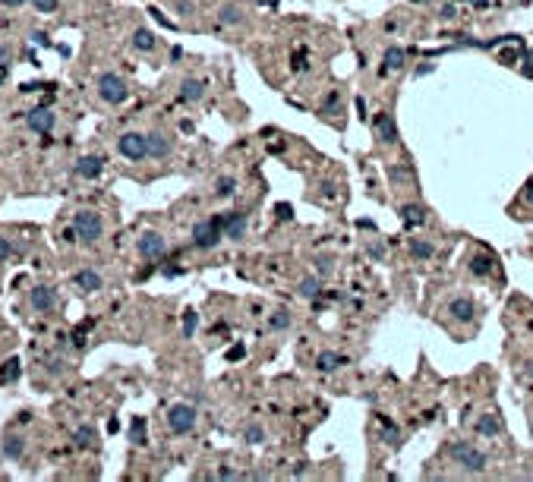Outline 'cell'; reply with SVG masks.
I'll use <instances>...</instances> for the list:
<instances>
[{"instance_id":"obj_3","label":"cell","mask_w":533,"mask_h":482,"mask_svg":"<svg viewBox=\"0 0 533 482\" xmlns=\"http://www.w3.org/2000/svg\"><path fill=\"white\" fill-rule=\"evenodd\" d=\"M98 95H101V101H107V104H124V101L130 98V88H126V83L117 76V73H101L98 76Z\"/></svg>"},{"instance_id":"obj_4","label":"cell","mask_w":533,"mask_h":482,"mask_svg":"<svg viewBox=\"0 0 533 482\" xmlns=\"http://www.w3.org/2000/svg\"><path fill=\"white\" fill-rule=\"evenodd\" d=\"M73 227H76V236L83 243H98L101 234H104L101 215H95V212H79L76 218H73Z\"/></svg>"},{"instance_id":"obj_41","label":"cell","mask_w":533,"mask_h":482,"mask_svg":"<svg viewBox=\"0 0 533 482\" xmlns=\"http://www.w3.org/2000/svg\"><path fill=\"white\" fill-rule=\"evenodd\" d=\"M0 4H4V6H6V10H19V6H23V4H25V0H0Z\"/></svg>"},{"instance_id":"obj_47","label":"cell","mask_w":533,"mask_h":482,"mask_svg":"<svg viewBox=\"0 0 533 482\" xmlns=\"http://www.w3.org/2000/svg\"><path fill=\"white\" fill-rule=\"evenodd\" d=\"M243 353H246V350H243V347H234L231 353H227V359H240V356H243Z\"/></svg>"},{"instance_id":"obj_18","label":"cell","mask_w":533,"mask_h":482,"mask_svg":"<svg viewBox=\"0 0 533 482\" xmlns=\"http://www.w3.org/2000/svg\"><path fill=\"white\" fill-rule=\"evenodd\" d=\"M404 57H407V54H404V47H388L385 57H382V76H385V73L401 70V66H404Z\"/></svg>"},{"instance_id":"obj_34","label":"cell","mask_w":533,"mask_h":482,"mask_svg":"<svg viewBox=\"0 0 533 482\" xmlns=\"http://www.w3.org/2000/svg\"><path fill=\"white\" fill-rule=\"evenodd\" d=\"M338 92H328V98H325V104H322V114H338Z\"/></svg>"},{"instance_id":"obj_16","label":"cell","mask_w":533,"mask_h":482,"mask_svg":"<svg viewBox=\"0 0 533 482\" xmlns=\"http://www.w3.org/2000/svg\"><path fill=\"white\" fill-rule=\"evenodd\" d=\"M73 281H76V287L85 290V294H95V290H101V275H98V271H92V268H83L76 277H73Z\"/></svg>"},{"instance_id":"obj_46","label":"cell","mask_w":533,"mask_h":482,"mask_svg":"<svg viewBox=\"0 0 533 482\" xmlns=\"http://www.w3.org/2000/svg\"><path fill=\"white\" fill-rule=\"evenodd\" d=\"M278 218H291V205H278Z\"/></svg>"},{"instance_id":"obj_27","label":"cell","mask_w":533,"mask_h":482,"mask_svg":"<svg viewBox=\"0 0 533 482\" xmlns=\"http://www.w3.org/2000/svg\"><path fill=\"white\" fill-rule=\"evenodd\" d=\"M470 271H474L477 277H486V275L492 271V259H489V255H480V253H477L474 259H470Z\"/></svg>"},{"instance_id":"obj_15","label":"cell","mask_w":533,"mask_h":482,"mask_svg":"<svg viewBox=\"0 0 533 482\" xmlns=\"http://www.w3.org/2000/svg\"><path fill=\"white\" fill-rule=\"evenodd\" d=\"M32 306H35V312H51L57 306V296H54L51 287H35L32 290Z\"/></svg>"},{"instance_id":"obj_13","label":"cell","mask_w":533,"mask_h":482,"mask_svg":"<svg viewBox=\"0 0 533 482\" xmlns=\"http://www.w3.org/2000/svg\"><path fill=\"white\" fill-rule=\"evenodd\" d=\"M171 155V139L164 133H148V158H167Z\"/></svg>"},{"instance_id":"obj_32","label":"cell","mask_w":533,"mask_h":482,"mask_svg":"<svg viewBox=\"0 0 533 482\" xmlns=\"http://www.w3.org/2000/svg\"><path fill=\"white\" fill-rule=\"evenodd\" d=\"M246 441H249V445H262V441H265V429H262V426H249V429H246Z\"/></svg>"},{"instance_id":"obj_36","label":"cell","mask_w":533,"mask_h":482,"mask_svg":"<svg viewBox=\"0 0 533 482\" xmlns=\"http://www.w3.org/2000/svg\"><path fill=\"white\" fill-rule=\"evenodd\" d=\"M184 335L186 337L196 335V312H186V315H184Z\"/></svg>"},{"instance_id":"obj_9","label":"cell","mask_w":533,"mask_h":482,"mask_svg":"<svg viewBox=\"0 0 533 482\" xmlns=\"http://www.w3.org/2000/svg\"><path fill=\"white\" fill-rule=\"evenodd\" d=\"M373 130H376V139H379L382 145H395V142H397V126H395V117H391L388 111L376 114Z\"/></svg>"},{"instance_id":"obj_17","label":"cell","mask_w":533,"mask_h":482,"mask_svg":"<svg viewBox=\"0 0 533 482\" xmlns=\"http://www.w3.org/2000/svg\"><path fill=\"white\" fill-rule=\"evenodd\" d=\"M205 98V83L202 79H184L180 85V101H202Z\"/></svg>"},{"instance_id":"obj_40","label":"cell","mask_w":533,"mask_h":482,"mask_svg":"<svg viewBox=\"0 0 533 482\" xmlns=\"http://www.w3.org/2000/svg\"><path fill=\"white\" fill-rule=\"evenodd\" d=\"M316 265H319V275H332V271H335V262L332 259H319Z\"/></svg>"},{"instance_id":"obj_14","label":"cell","mask_w":533,"mask_h":482,"mask_svg":"<svg viewBox=\"0 0 533 482\" xmlns=\"http://www.w3.org/2000/svg\"><path fill=\"white\" fill-rule=\"evenodd\" d=\"M218 23L221 25H243V23H246V10L237 6V4H224L218 10Z\"/></svg>"},{"instance_id":"obj_42","label":"cell","mask_w":533,"mask_h":482,"mask_svg":"<svg viewBox=\"0 0 533 482\" xmlns=\"http://www.w3.org/2000/svg\"><path fill=\"white\" fill-rule=\"evenodd\" d=\"M0 64H10V47L0 44Z\"/></svg>"},{"instance_id":"obj_28","label":"cell","mask_w":533,"mask_h":482,"mask_svg":"<svg viewBox=\"0 0 533 482\" xmlns=\"http://www.w3.org/2000/svg\"><path fill=\"white\" fill-rule=\"evenodd\" d=\"M338 366H341V356H338V353H322V356L316 359V369H319V372H335Z\"/></svg>"},{"instance_id":"obj_45","label":"cell","mask_w":533,"mask_h":482,"mask_svg":"<svg viewBox=\"0 0 533 482\" xmlns=\"http://www.w3.org/2000/svg\"><path fill=\"white\" fill-rule=\"evenodd\" d=\"M524 202H527V205H533V183L527 189H524Z\"/></svg>"},{"instance_id":"obj_10","label":"cell","mask_w":533,"mask_h":482,"mask_svg":"<svg viewBox=\"0 0 533 482\" xmlns=\"http://www.w3.org/2000/svg\"><path fill=\"white\" fill-rule=\"evenodd\" d=\"M54 114L48 111V107H35V111H29L25 114V123H29V130H35V133H42V135H48L54 130Z\"/></svg>"},{"instance_id":"obj_43","label":"cell","mask_w":533,"mask_h":482,"mask_svg":"<svg viewBox=\"0 0 533 482\" xmlns=\"http://www.w3.org/2000/svg\"><path fill=\"white\" fill-rule=\"evenodd\" d=\"M32 38H35V42L42 44V47H48V44H51V42H48V35H44V32H35V35H32Z\"/></svg>"},{"instance_id":"obj_7","label":"cell","mask_w":533,"mask_h":482,"mask_svg":"<svg viewBox=\"0 0 533 482\" xmlns=\"http://www.w3.org/2000/svg\"><path fill=\"white\" fill-rule=\"evenodd\" d=\"M136 249H139V255H143L145 262H158V259H164L167 243H164V236H161V234H155V230H145V234L139 236Z\"/></svg>"},{"instance_id":"obj_5","label":"cell","mask_w":533,"mask_h":482,"mask_svg":"<svg viewBox=\"0 0 533 482\" xmlns=\"http://www.w3.org/2000/svg\"><path fill=\"white\" fill-rule=\"evenodd\" d=\"M193 426H196V406L174 404L171 410H167V429H171L174 435H186V432H193Z\"/></svg>"},{"instance_id":"obj_29","label":"cell","mask_w":533,"mask_h":482,"mask_svg":"<svg viewBox=\"0 0 533 482\" xmlns=\"http://www.w3.org/2000/svg\"><path fill=\"white\" fill-rule=\"evenodd\" d=\"M73 441H76V447H92V445H95V429H89V426H83V429H76V435H73Z\"/></svg>"},{"instance_id":"obj_11","label":"cell","mask_w":533,"mask_h":482,"mask_svg":"<svg viewBox=\"0 0 533 482\" xmlns=\"http://www.w3.org/2000/svg\"><path fill=\"white\" fill-rule=\"evenodd\" d=\"M448 315L455 318V322H474L477 318V306L470 296H455V300L448 303Z\"/></svg>"},{"instance_id":"obj_22","label":"cell","mask_w":533,"mask_h":482,"mask_svg":"<svg viewBox=\"0 0 533 482\" xmlns=\"http://www.w3.org/2000/svg\"><path fill=\"white\" fill-rule=\"evenodd\" d=\"M0 451H4V457L19 460V457H23V451H25V441L19 438V435H6V438H4V447H0Z\"/></svg>"},{"instance_id":"obj_25","label":"cell","mask_w":533,"mask_h":482,"mask_svg":"<svg viewBox=\"0 0 533 482\" xmlns=\"http://www.w3.org/2000/svg\"><path fill=\"white\" fill-rule=\"evenodd\" d=\"M155 35L148 29H136V35H133V47H136V51H155Z\"/></svg>"},{"instance_id":"obj_6","label":"cell","mask_w":533,"mask_h":482,"mask_svg":"<svg viewBox=\"0 0 533 482\" xmlns=\"http://www.w3.org/2000/svg\"><path fill=\"white\" fill-rule=\"evenodd\" d=\"M117 152L130 161H145L148 158V135L143 133H124L117 139Z\"/></svg>"},{"instance_id":"obj_35","label":"cell","mask_w":533,"mask_h":482,"mask_svg":"<svg viewBox=\"0 0 533 482\" xmlns=\"http://www.w3.org/2000/svg\"><path fill=\"white\" fill-rule=\"evenodd\" d=\"M171 6H174V10L180 13V16H193V13H196V6L190 4V0H174Z\"/></svg>"},{"instance_id":"obj_19","label":"cell","mask_w":533,"mask_h":482,"mask_svg":"<svg viewBox=\"0 0 533 482\" xmlns=\"http://www.w3.org/2000/svg\"><path fill=\"white\" fill-rule=\"evenodd\" d=\"M407 249H410V255H414L417 262H426V259H433L436 255V243H429V240H410Z\"/></svg>"},{"instance_id":"obj_23","label":"cell","mask_w":533,"mask_h":482,"mask_svg":"<svg viewBox=\"0 0 533 482\" xmlns=\"http://www.w3.org/2000/svg\"><path fill=\"white\" fill-rule=\"evenodd\" d=\"M234 193H237V176L234 174L218 176V183H215V195H218V199H231Z\"/></svg>"},{"instance_id":"obj_26","label":"cell","mask_w":533,"mask_h":482,"mask_svg":"<svg viewBox=\"0 0 533 482\" xmlns=\"http://www.w3.org/2000/svg\"><path fill=\"white\" fill-rule=\"evenodd\" d=\"M16 378H19V359L13 356V359H6L4 369H0V382H4V385H13Z\"/></svg>"},{"instance_id":"obj_24","label":"cell","mask_w":533,"mask_h":482,"mask_svg":"<svg viewBox=\"0 0 533 482\" xmlns=\"http://www.w3.org/2000/svg\"><path fill=\"white\" fill-rule=\"evenodd\" d=\"M477 432H480V435H498V432H502V423H498V416L486 413V416L477 419Z\"/></svg>"},{"instance_id":"obj_30","label":"cell","mask_w":533,"mask_h":482,"mask_svg":"<svg viewBox=\"0 0 533 482\" xmlns=\"http://www.w3.org/2000/svg\"><path fill=\"white\" fill-rule=\"evenodd\" d=\"M268 325H272V331H285L287 325H291V312H285V309H278L272 318H268Z\"/></svg>"},{"instance_id":"obj_48","label":"cell","mask_w":533,"mask_h":482,"mask_svg":"<svg viewBox=\"0 0 533 482\" xmlns=\"http://www.w3.org/2000/svg\"><path fill=\"white\" fill-rule=\"evenodd\" d=\"M218 479H237V473H234V470H221Z\"/></svg>"},{"instance_id":"obj_37","label":"cell","mask_w":533,"mask_h":482,"mask_svg":"<svg viewBox=\"0 0 533 482\" xmlns=\"http://www.w3.org/2000/svg\"><path fill=\"white\" fill-rule=\"evenodd\" d=\"M366 253L369 255H373V259H385V243H369V246H366Z\"/></svg>"},{"instance_id":"obj_1","label":"cell","mask_w":533,"mask_h":482,"mask_svg":"<svg viewBox=\"0 0 533 482\" xmlns=\"http://www.w3.org/2000/svg\"><path fill=\"white\" fill-rule=\"evenodd\" d=\"M445 454H448V457L455 460V464L461 466L464 473H483L486 466H489V457H486V451H480V447L470 445V441H455V445L445 447Z\"/></svg>"},{"instance_id":"obj_20","label":"cell","mask_w":533,"mask_h":482,"mask_svg":"<svg viewBox=\"0 0 533 482\" xmlns=\"http://www.w3.org/2000/svg\"><path fill=\"white\" fill-rule=\"evenodd\" d=\"M297 290H300V296L303 300H316V296L322 294V281L316 275H309V277H300V284H297Z\"/></svg>"},{"instance_id":"obj_39","label":"cell","mask_w":533,"mask_h":482,"mask_svg":"<svg viewBox=\"0 0 533 482\" xmlns=\"http://www.w3.org/2000/svg\"><path fill=\"white\" fill-rule=\"evenodd\" d=\"M60 372H64V359L51 356V359H48V375H60Z\"/></svg>"},{"instance_id":"obj_44","label":"cell","mask_w":533,"mask_h":482,"mask_svg":"<svg viewBox=\"0 0 533 482\" xmlns=\"http://www.w3.org/2000/svg\"><path fill=\"white\" fill-rule=\"evenodd\" d=\"M6 76H10V64H0V83H6Z\"/></svg>"},{"instance_id":"obj_2","label":"cell","mask_w":533,"mask_h":482,"mask_svg":"<svg viewBox=\"0 0 533 482\" xmlns=\"http://www.w3.org/2000/svg\"><path fill=\"white\" fill-rule=\"evenodd\" d=\"M224 240V227H221V215H215L212 221H199L193 227V243L199 249H215Z\"/></svg>"},{"instance_id":"obj_12","label":"cell","mask_w":533,"mask_h":482,"mask_svg":"<svg viewBox=\"0 0 533 482\" xmlns=\"http://www.w3.org/2000/svg\"><path fill=\"white\" fill-rule=\"evenodd\" d=\"M104 171V161L95 158V155H85V158L76 161V176H83V180H95Z\"/></svg>"},{"instance_id":"obj_49","label":"cell","mask_w":533,"mask_h":482,"mask_svg":"<svg viewBox=\"0 0 533 482\" xmlns=\"http://www.w3.org/2000/svg\"><path fill=\"white\" fill-rule=\"evenodd\" d=\"M470 4H474V6H480V10H483V6L489 4V0H470Z\"/></svg>"},{"instance_id":"obj_33","label":"cell","mask_w":533,"mask_h":482,"mask_svg":"<svg viewBox=\"0 0 533 482\" xmlns=\"http://www.w3.org/2000/svg\"><path fill=\"white\" fill-rule=\"evenodd\" d=\"M32 6H35V13H54L60 6V0H32Z\"/></svg>"},{"instance_id":"obj_38","label":"cell","mask_w":533,"mask_h":482,"mask_svg":"<svg viewBox=\"0 0 533 482\" xmlns=\"http://www.w3.org/2000/svg\"><path fill=\"white\" fill-rule=\"evenodd\" d=\"M13 253H16V249H13V243L6 240V236H0V262H6Z\"/></svg>"},{"instance_id":"obj_8","label":"cell","mask_w":533,"mask_h":482,"mask_svg":"<svg viewBox=\"0 0 533 482\" xmlns=\"http://www.w3.org/2000/svg\"><path fill=\"white\" fill-rule=\"evenodd\" d=\"M221 227H224L227 240H243L249 230V218L243 212H227V215H221Z\"/></svg>"},{"instance_id":"obj_21","label":"cell","mask_w":533,"mask_h":482,"mask_svg":"<svg viewBox=\"0 0 533 482\" xmlns=\"http://www.w3.org/2000/svg\"><path fill=\"white\" fill-rule=\"evenodd\" d=\"M401 218H404L407 227H420V224H426V212H423L420 205H414V202H410V205H401Z\"/></svg>"},{"instance_id":"obj_31","label":"cell","mask_w":533,"mask_h":482,"mask_svg":"<svg viewBox=\"0 0 533 482\" xmlns=\"http://www.w3.org/2000/svg\"><path fill=\"white\" fill-rule=\"evenodd\" d=\"M133 441L136 445H145V419H133Z\"/></svg>"}]
</instances>
